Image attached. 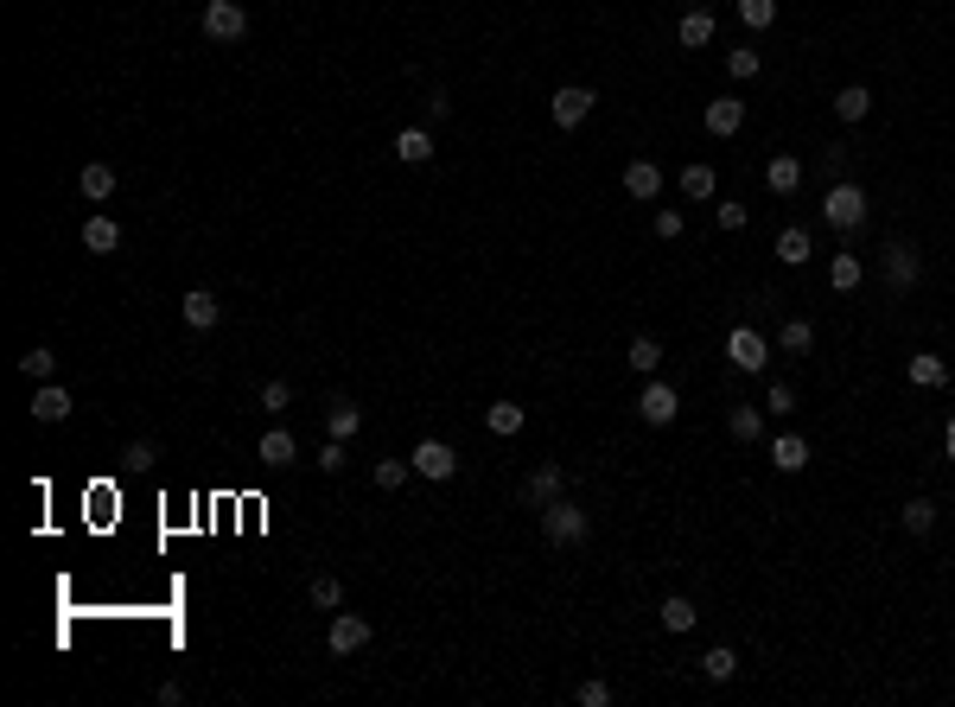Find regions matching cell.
<instances>
[{"label":"cell","instance_id":"cell-1","mask_svg":"<svg viewBox=\"0 0 955 707\" xmlns=\"http://www.w3.org/2000/svg\"><path fill=\"white\" fill-rule=\"evenodd\" d=\"M542 536H548V548H586L593 542V516L573 497H554V504H542Z\"/></svg>","mask_w":955,"mask_h":707},{"label":"cell","instance_id":"cell-2","mask_svg":"<svg viewBox=\"0 0 955 707\" xmlns=\"http://www.w3.org/2000/svg\"><path fill=\"white\" fill-rule=\"evenodd\" d=\"M822 223H828V230H860V223H866V192H860V185H847V179H841V185H828V198H822Z\"/></svg>","mask_w":955,"mask_h":707},{"label":"cell","instance_id":"cell-3","mask_svg":"<svg viewBox=\"0 0 955 707\" xmlns=\"http://www.w3.org/2000/svg\"><path fill=\"white\" fill-rule=\"evenodd\" d=\"M242 32H249L242 0H204V39L211 45H242Z\"/></svg>","mask_w":955,"mask_h":707},{"label":"cell","instance_id":"cell-4","mask_svg":"<svg viewBox=\"0 0 955 707\" xmlns=\"http://www.w3.org/2000/svg\"><path fill=\"white\" fill-rule=\"evenodd\" d=\"M593 102H599V96L586 90V83H561V90L548 96V122H554V128H580L586 115H593Z\"/></svg>","mask_w":955,"mask_h":707},{"label":"cell","instance_id":"cell-5","mask_svg":"<svg viewBox=\"0 0 955 707\" xmlns=\"http://www.w3.org/2000/svg\"><path fill=\"white\" fill-rule=\"evenodd\" d=\"M637 415H644L650 427H669L675 415H682V395H675V383H656V376H644V395H637Z\"/></svg>","mask_w":955,"mask_h":707},{"label":"cell","instance_id":"cell-6","mask_svg":"<svg viewBox=\"0 0 955 707\" xmlns=\"http://www.w3.org/2000/svg\"><path fill=\"white\" fill-rule=\"evenodd\" d=\"M408 465H414V472H421V478H433V485H446V478L459 472V453H453V446H446V440H421V446H414V453H408Z\"/></svg>","mask_w":955,"mask_h":707},{"label":"cell","instance_id":"cell-7","mask_svg":"<svg viewBox=\"0 0 955 707\" xmlns=\"http://www.w3.org/2000/svg\"><path fill=\"white\" fill-rule=\"evenodd\" d=\"M726 357H733V370H771V338H758L752 325H739L733 338H726Z\"/></svg>","mask_w":955,"mask_h":707},{"label":"cell","instance_id":"cell-8","mask_svg":"<svg viewBox=\"0 0 955 707\" xmlns=\"http://www.w3.org/2000/svg\"><path fill=\"white\" fill-rule=\"evenodd\" d=\"M370 637H376V631H370V618H363V612H338L332 631H325V644H332V657H357Z\"/></svg>","mask_w":955,"mask_h":707},{"label":"cell","instance_id":"cell-9","mask_svg":"<svg viewBox=\"0 0 955 707\" xmlns=\"http://www.w3.org/2000/svg\"><path fill=\"white\" fill-rule=\"evenodd\" d=\"M879 274H885V287H911L917 274H924V262H917V249L911 243H885V262H879Z\"/></svg>","mask_w":955,"mask_h":707},{"label":"cell","instance_id":"cell-10","mask_svg":"<svg viewBox=\"0 0 955 707\" xmlns=\"http://www.w3.org/2000/svg\"><path fill=\"white\" fill-rule=\"evenodd\" d=\"M624 198L656 204V198H663V166H656V160H631V166H624Z\"/></svg>","mask_w":955,"mask_h":707},{"label":"cell","instance_id":"cell-11","mask_svg":"<svg viewBox=\"0 0 955 707\" xmlns=\"http://www.w3.org/2000/svg\"><path fill=\"white\" fill-rule=\"evenodd\" d=\"M701 122H707V134H714V141H726V134L745 128V102H739V96H714V102L701 109Z\"/></svg>","mask_w":955,"mask_h":707},{"label":"cell","instance_id":"cell-12","mask_svg":"<svg viewBox=\"0 0 955 707\" xmlns=\"http://www.w3.org/2000/svg\"><path fill=\"white\" fill-rule=\"evenodd\" d=\"M523 497H529L535 510L554 504V497H567V472H561V465H535V472L523 478Z\"/></svg>","mask_w":955,"mask_h":707},{"label":"cell","instance_id":"cell-13","mask_svg":"<svg viewBox=\"0 0 955 707\" xmlns=\"http://www.w3.org/2000/svg\"><path fill=\"white\" fill-rule=\"evenodd\" d=\"M71 408L77 402H71V389H64V383H39V395H32V421H45V427H58Z\"/></svg>","mask_w":955,"mask_h":707},{"label":"cell","instance_id":"cell-14","mask_svg":"<svg viewBox=\"0 0 955 707\" xmlns=\"http://www.w3.org/2000/svg\"><path fill=\"white\" fill-rule=\"evenodd\" d=\"M179 313H185V325H191V332H211V325L223 319V306H217V293H211V287H191Z\"/></svg>","mask_w":955,"mask_h":707},{"label":"cell","instance_id":"cell-15","mask_svg":"<svg viewBox=\"0 0 955 707\" xmlns=\"http://www.w3.org/2000/svg\"><path fill=\"white\" fill-rule=\"evenodd\" d=\"M255 459H262L268 472H281V465H293V459H300V446H293V434H287V427H268V434H262V446H255Z\"/></svg>","mask_w":955,"mask_h":707},{"label":"cell","instance_id":"cell-16","mask_svg":"<svg viewBox=\"0 0 955 707\" xmlns=\"http://www.w3.org/2000/svg\"><path fill=\"white\" fill-rule=\"evenodd\" d=\"M83 249H90V255H115L121 249V223L115 217H83Z\"/></svg>","mask_w":955,"mask_h":707},{"label":"cell","instance_id":"cell-17","mask_svg":"<svg viewBox=\"0 0 955 707\" xmlns=\"http://www.w3.org/2000/svg\"><path fill=\"white\" fill-rule=\"evenodd\" d=\"M764 185H771L777 198H790L796 185H803V160H796V153H777V160L764 166Z\"/></svg>","mask_w":955,"mask_h":707},{"label":"cell","instance_id":"cell-18","mask_svg":"<svg viewBox=\"0 0 955 707\" xmlns=\"http://www.w3.org/2000/svg\"><path fill=\"white\" fill-rule=\"evenodd\" d=\"M77 192L90 198V204H102V198H115V166H102V160H90L77 172Z\"/></svg>","mask_w":955,"mask_h":707},{"label":"cell","instance_id":"cell-19","mask_svg":"<svg viewBox=\"0 0 955 707\" xmlns=\"http://www.w3.org/2000/svg\"><path fill=\"white\" fill-rule=\"evenodd\" d=\"M905 376H911L917 389H943V383H949V364H943L936 351H917L911 364H905Z\"/></svg>","mask_w":955,"mask_h":707},{"label":"cell","instance_id":"cell-20","mask_svg":"<svg viewBox=\"0 0 955 707\" xmlns=\"http://www.w3.org/2000/svg\"><path fill=\"white\" fill-rule=\"evenodd\" d=\"M726 434H733V440H745V446H758V440H764V408L739 402L733 415H726Z\"/></svg>","mask_w":955,"mask_h":707},{"label":"cell","instance_id":"cell-21","mask_svg":"<svg viewBox=\"0 0 955 707\" xmlns=\"http://www.w3.org/2000/svg\"><path fill=\"white\" fill-rule=\"evenodd\" d=\"M395 160L427 166V160H433V134H427V128H402V134H395Z\"/></svg>","mask_w":955,"mask_h":707},{"label":"cell","instance_id":"cell-22","mask_svg":"<svg viewBox=\"0 0 955 707\" xmlns=\"http://www.w3.org/2000/svg\"><path fill=\"white\" fill-rule=\"evenodd\" d=\"M357 427H363V408H357V402H344V395H338V402L325 408V434H332V440H351Z\"/></svg>","mask_w":955,"mask_h":707},{"label":"cell","instance_id":"cell-23","mask_svg":"<svg viewBox=\"0 0 955 707\" xmlns=\"http://www.w3.org/2000/svg\"><path fill=\"white\" fill-rule=\"evenodd\" d=\"M771 465H777V472H803V465H809V440L777 434V440H771Z\"/></svg>","mask_w":955,"mask_h":707},{"label":"cell","instance_id":"cell-24","mask_svg":"<svg viewBox=\"0 0 955 707\" xmlns=\"http://www.w3.org/2000/svg\"><path fill=\"white\" fill-rule=\"evenodd\" d=\"M675 39H682L688 51H701L707 39H714V13H707V7H694V13H682V26H675Z\"/></svg>","mask_w":955,"mask_h":707},{"label":"cell","instance_id":"cell-25","mask_svg":"<svg viewBox=\"0 0 955 707\" xmlns=\"http://www.w3.org/2000/svg\"><path fill=\"white\" fill-rule=\"evenodd\" d=\"M523 421H529V415H523L516 402H497V408H484V427H491L497 440H516V434H523Z\"/></svg>","mask_w":955,"mask_h":707},{"label":"cell","instance_id":"cell-26","mask_svg":"<svg viewBox=\"0 0 955 707\" xmlns=\"http://www.w3.org/2000/svg\"><path fill=\"white\" fill-rule=\"evenodd\" d=\"M835 115H841L847 128H854V122H866V115H873V90H860V83H847V90L835 96Z\"/></svg>","mask_w":955,"mask_h":707},{"label":"cell","instance_id":"cell-27","mask_svg":"<svg viewBox=\"0 0 955 707\" xmlns=\"http://www.w3.org/2000/svg\"><path fill=\"white\" fill-rule=\"evenodd\" d=\"M701 676H707V682H733V676H739V650H733V644H714V650L701 657Z\"/></svg>","mask_w":955,"mask_h":707},{"label":"cell","instance_id":"cell-28","mask_svg":"<svg viewBox=\"0 0 955 707\" xmlns=\"http://www.w3.org/2000/svg\"><path fill=\"white\" fill-rule=\"evenodd\" d=\"M809 255H815V243H809V230H796V223H790V230L777 236V262H784V268H803Z\"/></svg>","mask_w":955,"mask_h":707},{"label":"cell","instance_id":"cell-29","mask_svg":"<svg viewBox=\"0 0 955 707\" xmlns=\"http://www.w3.org/2000/svg\"><path fill=\"white\" fill-rule=\"evenodd\" d=\"M656 612H663V625H669V631H694V618H701V606H694L688 593H669Z\"/></svg>","mask_w":955,"mask_h":707},{"label":"cell","instance_id":"cell-30","mask_svg":"<svg viewBox=\"0 0 955 707\" xmlns=\"http://www.w3.org/2000/svg\"><path fill=\"white\" fill-rule=\"evenodd\" d=\"M809 344H815V325H809V319H784V325H777V351L803 357Z\"/></svg>","mask_w":955,"mask_h":707},{"label":"cell","instance_id":"cell-31","mask_svg":"<svg viewBox=\"0 0 955 707\" xmlns=\"http://www.w3.org/2000/svg\"><path fill=\"white\" fill-rule=\"evenodd\" d=\"M860 281H866L860 255H835V262H828V287H835V293H854Z\"/></svg>","mask_w":955,"mask_h":707},{"label":"cell","instance_id":"cell-32","mask_svg":"<svg viewBox=\"0 0 955 707\" xmlns=\"http://www.w3.org/2000/svg\"><path fill=\"white\" fill-rule=\"evenodd\" d=\"M624 364H631L637 376H656V364H663V344H656V338H631V351H624Z\"/></svg>","mask_w":955,"mask_h":707},{"label":"cell","instance_id":"cell-33","mask_svg":"<svg viewBox=\"0 0 955 707\" xmlns=\"http://www.w3.org/2000/svg\"><path fill=\"white\" fill-rule=\"evenodd\" d=\"M714 185H720V179H714V166H701V160L682 166V192H688V198H714Z\"/></svg>","mask_w":955,"mask_h":707},{"label":"cell","instance_id":"cell-34","mask_svg":"<svg viewBox=\"0 0 955 707\" xmlns=\"http://www.w3.org/2000/svg\"><path fill=\"white\" fill-rule=\"evenodd\" d=\"M905 529H911V536H930V529H936V504H930V497H911V504H905Z\"/></svg>","mask_w":955,"mask_h":707},{"label":"cell","instance_id":"cell-35","mask_svg":"<svg viewBox=\"0 0 955 707\" xmlns=\"http://www.w3.org/2000/svg\"><path fill=\"white\" fill-rule=\"evenodd\" d=\"M20 370L32 376V383H51V370H58V357H51V351H45V344H32V351L20 357Z\"/></svg>","mask_w":955,"mask_h":707},{"label":"cell","instance_id":"cell-36","mask_svg":"<svg viewBox=\"0 0 955 707\" xmlns=\"http://www.w3.org/2000/svg\"><path fill=\"white\" fill-rule=\"evenodd\" d=\"M764 408H771V415H796V389L784 383V376H771V389H764Z\"/></svg>","mask_w":955,"mask_h":707},{"label":"cell","instance_id":"cell-37","mask_svg":"<svg viewBox=\"0 0 955 707\" xmlns=\"http://www.w3.org/2000/svg\"><path fill=\"white\" fill-rule=\"evenodd\" d=\"M739 20L752 26V32H764V26L777 20V0H739Z\"/></svg>","mask_w":955,"mask_h":707},{"label":"cell","instance_id":"cell-38","mask_svg":"<svg viewBox=\"0 0 955 707\" xmlns=\"http://www.w3.org/2000/svg\"><path fill=\"white\" fill-rule=\"evenodd\" d=\"M408 472H414L408 459H382V465H376V485H382V491H402V485H408Z\"/></svg>","mask_w":955,"mask_h":707},{"label":"cell","instance_id":"cell-39","mask_svg":"<svg viewBox=\"0 0 955 707\" xmlns=\"http://www.w3.org/2000/svg\"><path fill=\"white\" fill-rule=\"evenodd\" d=\"M312 606H325V612H338V606H344V586H338L332 574H319V580H312Z\"/></svg>","mask_w":955,"mask_h":707},{"label":"cell","instance_id":"cell-40","mask_svg":"<svg viewBox=\"0 0 955 707\" xmlns=\"http://www.w3.org/2000/svg\"><path fill=\"white\" fill-rule=\"evenodd\" d=\"M758 64H764V58H758V51H752V45H739V51H726V71H733L739 83H745V77H758Z\"/></svg>","mask_w":955,"mask_h":707},{"label":"cell","instance_id":"cell-41","mask_svg":"<svg viewBox=\"0 0 955 707\" xmlns=\"http://www.w3.org/2000/svg\"><path fill=\"white\" fill-rule=\"evenodd\" d=\"M573 701H580V707H612V682H599V676L580 682V688H573Z\"/></svg>","mask_w":955,"mask_h":707},{"label":"cell","instance_id":"cell-42","mask_svg":"<svg viewBox=\"0 0 955 707\" xmlns=\"http://www.w3.org/2000/svg\"><path fill=\"white\" fill-rule=\"evenodd\" d=\"M287 402H293V389L281 383V376H274V383H262V408H268V415H281Z\"/></svg>","mask_w":955,"mask_h":707},{"label":"cell","instance_id":"cell-43","mask_svg":"<svg viewBox=\"0 0 955 707\" xmlns=\"http://www.w3.org/2000/svg\"><path fill=\"white\" fill-rule=\"evenodd\" d=\"M312 465H319V472H344V440H325V446H319V459H312Z\"/></svg>","mask_w":955,"mask_h":707},{"label":"cell","instance_id":"cell-44","mask_svg":"<svg viewBox=\"0 0 955 707\" xmlns=\"http://www.w3.org/2000/svg\"><path fill=\"white\" fill-rule=\"evenodd\" d=\"M682 230H688V223H682V211H656V236H663V243H675Z\"/></svg>","mask_w":955,"mask_h":707},{"label":"cell","instance_id":"cell-45","mask_svg":"<svg viewBox=\"0 0 955 707\" xmlns=\"http://www.w3.org/2000/svg\"><path fill=\"white\" fill-rule=\"evenodd\" d=\"M121 459H128V465H153V459H160V446H153V440H134Z\"/></svg>","mask_w":955,"mask_h":707},{"label":"cell","instance_id":"cell-46","mask_svg":"<svg viewBox=\"0 0 955 707\" xmlns=\"http://www.w3.org/2000/svg\"><path fill=\"white\" fill-rule=\"evenodd\" d=\"M446 115H453V96L433 90V96H427V122H446Z\"/></svg>","mask_w":955,"mask_h":707},{"label":"cell","instance_id":"cell-47","mask_svg":"<svg viewBox=\"0 0 955 707\" xmlns=\"http://www.w3.org/2000/svg\"><path fill=\"white\" fill-rule=\"evenodd\" d=\"M720 230H745V204H720Z\"/></svg>","mask_w":955,"mask_h":707},{"label":"cell","instance_id":"cell-48","mask_svg":"<svg viewBox=\"0 0 955 707\" xmlns=\"http://www.w3.org/2000/svg\"><path fill=\"white\" fill-rule=\"evenodd\" d=\"M943 446H949V459H955V421H949V434H943Z\"/></svg>","mask_w":955,"mask_h":707}]
</instances>
